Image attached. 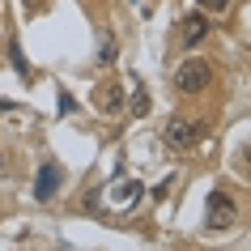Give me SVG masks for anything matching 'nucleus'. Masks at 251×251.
<instances>
[{
  "label": "nucleus",
  "instance_id": "1",
  "mask_svg": "<svg viewBox=\"0 0 251 251\" xmlns=\"http://www.w3.org/2000/svg\"><path fill=\"white\" fill-rule=\"evenodd\" d=\"M200 136H204L200 124H192V119H183V115H171V119H166V128H162V145L175 149V153H187V149L200 145Z\"/></svg>",
  "mask_w": 251,
  "mask_h": 251
},
{
  "label": "nucleus",
  "instance_id": "11",
  "mask_svg": "<svg viewBox=\"0 0 251 251\" xmlns=\"http://www.w3.org/2000/svg\"><path fill=\"white\" fill-rule=\"evenodd\" d=\"M200 9H226V4H230V0H196Z\"/></svg>",
  "mask_w": 251,
  "mask_h": 251
},
{
  "label": "nucleus",
  "instance_id": "8",
  "mask_svg": "<svg viewBox=\"0 0 251 251\" xmlns=\"http://www.w3.org/2000/svg\"><path fill=\"white\" fill-rule=\"evenodd\" d=\"M149 115V94H145V85H136V94H132V119H145Z\"/></svg>",
  "mask_w": 251,
  "mask_h": 251
},
{
  "label": "nucleus",
  "instance_id": "3",
  "mask_svg": "<svg viewBox=\"0 0 251 251\" xmlns=\"http://www.w3.org/2000/svg\"><path fill=\"white\" fill-rule=\"evenodd\" d=\"M238 222V204L230 192H209V200H204V230H230V226Z\"/></svg>",
  "mask_w": 251,
  "mask_h": 251
},
{
  "label": "nucleus",
  "instance_id": "12",
  "mask_svg": "<svg viewBox=\"0 0 251 251\" xmlns=\"http://www.w3.org/2000/svg\"><path fill=\"white\" fill-rule=\"evenodd\" d=\"M0 111H17V102H9V98H0Z\"/></svg>",
  "mask_w": 251,
  "mask_h": 251
},
{
  "label": "nucleus",
  "instance_id": "7",
  "mask_svg": "<svg viewBox=\"0 0 251 251\" xmlns=\"http://www.w3.org/2000/svg\"><path fill=\"white\" fill-rule=\"evenodd\" d=\"M145 196V187L136 183V179H128V183H119V192H115V204H124V209H132L136 200Z\"/></svg>",
  "mask_w": 251,
  "mask_h": 251
},
{
  "label": "nucleus",
  "instance_id": "9",
  "mask_svg": "<svg viewBox=\"0 0 251 251\" xmlns=\"http://www.w3.org/2000/svg\"><path fill=\"white\" fill-rule=\"evenodd\" d=\"M9 64L17 68V77H30V64H26V55H22V47H17V43H9Z\"/></svg>",
  "mask_w": 251,
  "mask_h": 251
},
{
  "label": "nucleus",
  "instance_id": "10",
  "mask_svg": "<svg viewBox=\"0 0 251 251\" xmlns=\"http://www.w3.org/2000/svg\"><path fill=\"white\" fill-rule=\"evenodd\" d=\"M238 166H243V171H251V141L243 145V153H238Z\"/></svg>",
  "mask_w": 251,
  "mask_h": 251
},
{
  "label": "nucleus",
  "instance_id": "4",
  "mask_svg": "<svg viewBox=\"0 0 251 251\" xmlns=\"http://www.w3.org/2000/svg\"><path fill=\"white\" fill-rule=\"evenodd\" d=\"M60 179H64V175H60V162H43V166H39V179H34V200L47 204V200L60 192Z\"/></svg>",
  "mask_w": 251,
  "mask_h": 251
},
{
  "label": "nucleus",
  "instance_id": "5",
  "mask_svg": "<svg viewBox=\"0 0 251 251\" xmlns=\"http://www.w3.org/2000/svg\"><path fill=\"white\" fill-rule=\"evenodd\" d=\"M98 111H106V115H119L124 111V90H119L115 81H106L102 90H98Z\"/></svg>",
  "mask_w": 251,
  "mask_h": 251
},
{
  "label": "nucleus",
  "instance_id": "2",
  "mask_svg": "<svg viewBox=\"0 0 251 251\" xmlns=\"http://www.w3.org/2000/svg\"><path fill=\"white\" fill-rule=\"evenodd\" d=\"M213 81V64L209 60H200V55H187L183 64L175 68V85H179V94H204Z\"/></svg>",
  "mask_w": 251,
  "mask_h": 251
},
{
  "label": "nucleus",
  "instance_id": "6",
  "mask_svg": "<svg viewBox=\"0 0 251 251\" xmlns=\"http://www.w3.org/2000/svg\"><path fill=\"white\" fill-rule=\"evenodd\" d=\"M204 34H209V17H204V13H187L183 17V43H187V47H196Z\"/></svg>",
  "mask_w": 251,
  "mask_h": 251
}]
</instances>
